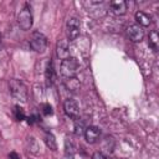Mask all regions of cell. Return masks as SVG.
<instances>
[{
    "label": "cell",
    "instance_id": "1",
    "mask_svg": "<svg viewBox=\"0 0 159 159\" xmlns=\"http://www.w3.org/2000/svg\"><path fill=\"white\" fill-rule=\"evenodd\" d=\"M9 89L11 96L20 101V102H26L27 101V87L25 86V83L20 80L12 78L9 81Z\"/></svg>",
    "mask_w": 159,
    "mask_h": 159
},
{
    "label": "cell",
    "instance_id": "2",
    "mask_svg": "<svg viewBox=\"0 0 159 159\" xmlns=\"http://www.w3.org/2000/svg\"><path fill=\"white\" fill-rule=\"evenodd\" d=\"M78 68H80V63L75 57H68L66 60H62L60 65V72L66 80L75 77L76 73L78 72Z\"/></svg>",
    "mask_w": 159,
    "mask_h": 159
},
{
    "label": "cell",
    "instance_id": "3",
    "mask_svg": "<svg viewBox=\"0 0 159 159\" xmlns=\"http://www.w3.org/2000/svg\"><path fill=\"white\" fill-rule=\"evenodd\" d=\"M30 46L34 51L39 52V53H43L46 51V47H47V39L43 34L39 32V31H35L32 32L31 37H30Z\"/></svg>",
    "mask_w": 159,
    "mask_h": 159
},
{
    "label": "cell",
    "instance_id": "4",
    "mask_svg": "<svg viewBox=\"0 0 159 159\" xmlns=\"http://www.w3.org/2000/svg\"><path fill=\"white\" fill-rule=\"evenodd\" d=\"M80 31H81L80 20L76 17H70L66 21V36L68 41H75L80 36Z\"/></svg>",
    "mask_w": 159,
    "mask_h": 159
},
{
    "label": "cell",
    "instance_id": "5",
    "mask_svg": "<svg viewBox=\"0 0 159 159\" xmlns=\"http://www.w3.org/2000/svg\"><path fill=\"white\" fill-rule=\"evenodd\" d=\"M17 22L20 25V27L25 31L30 30L32 26V14H31V9L26 5L21 9V11L17 15Z\"/></svg>",
    "mask_w": 159,
    "mask_h": 159
},
{
    "label": "cell",
    "instance_id": "6",
    "mask_svg": "<svg viewBox=\"0 0 159 159\" xmlns=\"http://www.w3.org/2000/svg\"><path fill=\"white\" fill-rule=\"evenodd\" d=\"M63 109H65V113L72 118V119H78L80 118V108H78V104L75 99L72 98H67L63 103Z\"/></svg>",
    "mask_w": 159,
    "mask_h": 159
},
{
    "label": "cell",
    "instance_id": "7",
    "mask_svg": "<svg viewBox=\"0 0 159 159\" xmlns=\"http://www.w3.org/2000/svg\"><path fill=\"white\" fill-rule=\"evenodd\" d=\"M127 34H128V37L133 42H140L143 40V37H144V30L138 24L129 25V27L127 29Z\"/></svg>",
    "mask_w": 159,
    "mask_h": 159
},
{
    "label": "cell",
    "instance_id": "8",
    "mask_svg": "<svg viewBox=\"0 0 159 159\" xmlns=\"http://www.w3.org/2000/svg\"><path fill=\"white\" fill-rule=\"evenodd\" d=\"M109 7L112 10L113 14L116 15H124L127 12L128 5L124 0H113L109 2Z\"/></svg>",
    "mask_w": 159,
    "mask_h": 159
},
{
    "label": "cell",
    "instance_id": "9",
    "mask_svg": "<svg viewBox=\"0 0 159 159\" xmlns=\"http://www.w3.org/2000/svg\"><path fill=\"white\" fill-rule=\"evenodd\" d=\"M99 134H101L99 129L97 127H94V125H89L84 130V138H86L87 143H89V144L96 143L98 140V138H99Z\"/></svg>",
    "mask_w": 159,
    "mask_h": 159
},
{
    "label": "cell",
    "instance_id": "10",
    "mask_svg": "<svg viewBox=\"0 0 159 159\" xmlns=\"http://www.w3.org/2000/svg\"><path fill=\"white\" fill-rule=\"evenodd\" d=\"M56 50H57V56H58V58H61V60H66V58L70 57L68 42H67L66 40H60V41L57 42Z\"/></svg>",
    "mask_w": 159,
    "mask_h": 159
},
{
    "label": "cell",
    "instance_id": "11",
    "mask_svg": "<svg viewBox=\"0 0 159 159\" xmlns=\"http://www.w3.org/2000/svg\"><path fill=\"white\" fill-rule=\"evenodd\" d=\"M45 81L47 86H51L55 82V70H53V65L51 61H47L46 67H45Z\"/></svg>",
    "mask_w": 159,
    "mask_h": 159
},
{
    "label": "cell",
    "instance_id": "12",
    "mask_svg": "<svg viewBox=\"0 0 159 159\" xmlns=\"http://www.w3.org/2000/svg\"><path fill=\"white\" fill-rule=\"evenodd\" d=\"M135 20H137L138 25L142 26V27H143V26H149L150 22H152L150 16H149L148 14L143 12V11H137V12H135Z\"/></svg>",
    "mask_w": 159,
    "mask_h": 159
},
{
    "label": "cell",
    "instance_id": "13",
    "mask_svg": "<svg viewBox=\"0 0 159 159\" xmlns=\"http://www.w3.org/2000/svg\"><path fill=\"white\" fill-rule=\"evenodd\" d=\"M148 45L153 51H158L159 47V36L157 30H152L149 32V39H148Z\"/></svg>",
    "mask_w": 159,
    "mask_h": 159
},
{
    "label": "cell",
    "instance_id": "14",
    "mask_svg": "<svg viewBox=\"0 0 159 159\" xmlns=\"http://www.w3.org/2000/svg\"><path fill=\"white\" fill-rule=\"evenodd\" d=\"M43 140H45V144L47 145V148H50L51 150H57V143H56V139H55L52 133L46 132L45 137H43Z\"/></svg>",
    "mask_w": 159,
    "mask_h": 159
},
{
    "label": "cell",
    "instance_id": "15",
    "mask_svg": "<svg viewBox=\"0 0 159 159\" xmlns=\"http://www.w3.org/2000/svg\"><path fill=\"white\" fill-rule=\"evenodd\" d=\"M65 87L71 91V92H76L78 88H80V81L76 78V77H72V78H67L65 81Z\"/></svg>",
    "mask_w": 159,
    "mask_h": 159
},
{
    "label": "cell",
    "instance_id": "16",
    "mask_svg": "<svg viewBox=\"0 0 159 159\" xmlns=\"http://www.w3.org/2000/svg\"><path fill=\"white\" fill-rule=\"evenodd\" d=\"M75 144H73V142L71 140V138H66V140H65V154H66V157H73V154H75Z\"/></svg>",
    "mask_w": 159,
    "mask_h": 159
},
{
    "label": "cell",
    "instance_id": "17",
    "mask_svg": "<svg viewBox=\"0 0 159 159\" xmlns=\"http://www.w3.org/2000/svg\"><path fill=\"white\" fill-rule=\"evenodd\" d=\"M86 125H84V122L82 119H76L75 120V133L76 135H83L84 134V130H86Z\"/></svg>",
    "mask_w": 159,
    "mask_h": 159
},
{
    "label": "cell",
    "instance_id": "18",
    "mask_svg": "<svg viewBox=\"0 0 159 159\" xmlns=\"http://www.w3.org/2000/svg\"><path fill=\"white\" fill-rule=\"evenodd\" d=\"M29 150L34 154H37L40 152V144L37 143V140L35 138H29Z\"/></svg>",
    "mask_w": 159,
    "mask_h": 159
},
{
    "label": "cell",
    "instance_id": "19",
    "mask_svg": "<svg viewBox=\"0 0 159 159\" xmlns=\"http://www.w3.org/2000/svg\"><path fill=\"white\" fill-rule=\"evenodd\" d=\"M14 116H15V119L16 120H24L26 118L25 112H24V109L20 106H15L14 107Z\"/></svg>",
    "mask_w": 159,
    "mask_h": 159
},
{
    "label": "cell",
    "instance_id": "20",
    "mask_svg": "<svg viewBox=\"0 0 159 159\" xmlns=\"http://www.w3.org/2000/svg\"><path fill=\"white\" fill-rule=\"evenodd\" d=\"M42 113H43L45 116H51V114L53 113V109H52L51 104H48V103H45V104L42 106Z\"/></svg>",
    "mask_w": 159,
    "mask_h": 159
},
{
    "label": "cell",
    "instance_id": "21",
    "mask_svg": "<svg viewBox=\"0 0 159 159\" xmlns=\"http://www.w3.org/2000/svg\"><path fill=\"white\" fill-rule=\"evenodd\" d=\"M39 120H40V117H39L37 114H32V116L27 117V123H29V124H34V123H36V122H39Z\"/></svg>",
    "mask_w": 159,
    "mask_h": 159
},
{
    "label": "cell",
    "instance_id": "22",
    "mask_svg": "<svg viewBox=\"0 0 159 159\" xmlns=\"http://www.w3.org/2000/svg\"><path fill=\"white\" fill-rule=\"evenodd\" d=\"M92 159H108V158H107L103 153H101V152H96V153H93Z\"/></svg>",
    "mask_w": 159,
    "mask_h": 159
},
{
    "label": "cell",
    "instance_id": "23",
    "mask_svg": "<svg viewBox=\"0 0 159 159\" xmlns=\"http://www.w3.org/2000/svg\"><path fill=\"white\" fill-rule=\"evenodd\" d=\"M9 159H20V155L17 153H15V152H11L9 154Z\"/></svg>",
    "mask_w": 159,
    "mask_h": 159
},
{
    "label": "cell",
    "instance_id": "24",
    "mask_svg": "<svg viewBox=\"0 0 159 159\" xmlns=\"http://www.w3.org/2000/svg\"><path fill=\"white\" fill-rule=\"evenodd\" d=\"M0 43H1V36H0Z\"/></svg>",
    "mask_w": 159,
    "mask_h": 159
}]
</instances>
